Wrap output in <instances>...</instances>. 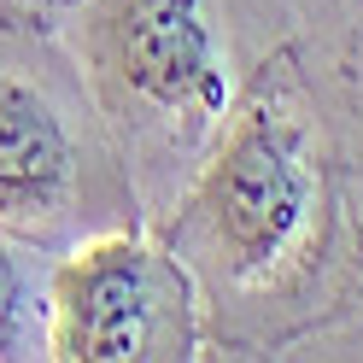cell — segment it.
<instances>
[{"label": "cell", "mask_w": 363, "mask_h": 363, "mask_svg": "<svg viewBox=\"0 0 363 363\" xmlns=\"http://www.w3.org/2000/svg\"><path fill=\"white\" fill-rule=\"evenodd\" d=\"M188 264L211 357H311L363 299V206L293 48L269 53L152 223Z\"/></svg>", "instance_id": "6da1fadb"}, {"label": "cell", "mask_w": 363, "mask_h": 363, "mask_svg": "<svg viewBox=\"0 0 363 363\" xmlns=\"http://www.w3.org/2000/svg\"><path fill=\"white\" fill-rule=\"evenodd\" d=\"M88 106L152 229L293 35V0H71Z\"/></svg>", "instance_id": "7a4b0ae2"}, {"label": "cell", "mask_w": 363, "mask_h": 363, "mask_svg": "<svg viewBox=\"0 0 363 363\" xmlns=\"http://www.w3.org/2000/svg\"><path fill=\"white\" fill-rule=\"evenodd\" d=\"M48 357L59 363H194L206 346V305L147 223L100 229L53 252L48 269Z\"/></svg>", "instance_id": "3957f363"}, {"label": "cell", "mask_w": 363, "mask_h": 363, "mask_svg": "<svg viewBox=\"0 0 363 363\" xmlns=\"http://www.w3.org/2000/svg\"><path fill=\"white\" fill-rule=\"evenodd\" d=\"M94 129L88 111H77L48 77L0 59V229L48 252H65L106 229L88 217L100 188Z\"/></svg>", "instance_id": "277c9868"}, {"label": "cell", "mask_w": 363, "mask_h": 363, "mask_svg": "<svg viewBox=\"0 0 363 363\" xmlns=\"http://www.w3.org/2000/svg\"><path fill=\"white\" fill-rule=\"evenodd\" d=\"M287 48L334 129L363 206V0H293Z\"/></svg>", "instance_id": "5b68a950"}, {"label": "cell", "mask_w": 363, "mask_h": 363, "mask_svg": "<svg viewBox=\"0 0 363 363\" xmlns=\"http://www.w3.org/2000/svg\"><path fill=\"white\" fill-rule=\"evenodd\" d=\"M48 246L0 229V363L48 357Z\"/></svg>", "instance_id": "8992f818"}, {"label": "cell", "mask_w": 363, "mask_h": 363, "mask_svg": "<svg viewBox=\"0 0 363 363\" xmlns=\"http://www.w3.org/2000/svg\"><path fill=\"white\" fill-rule=\"evenodd\" d=\"M311 357H323V363H334V357H363V299H357V311H352L340 328H328L323 340H316Z\"/></svg>", "instance_id": "52a82bcc"}, {"label": "cell", "mask_w": 363, "mask_h": 363, "mask_svg": "<svg viewBox=\"0 0 363 363\" xmlns=\"http://www.w3.org/2000/svg\"><path fill=\"white\" fill-rule=\"evenodd\" d=\"M18 6H41V0H0V12H18Z\"/></svg>", "instance_id": "ba28073f"}]
</instances>
